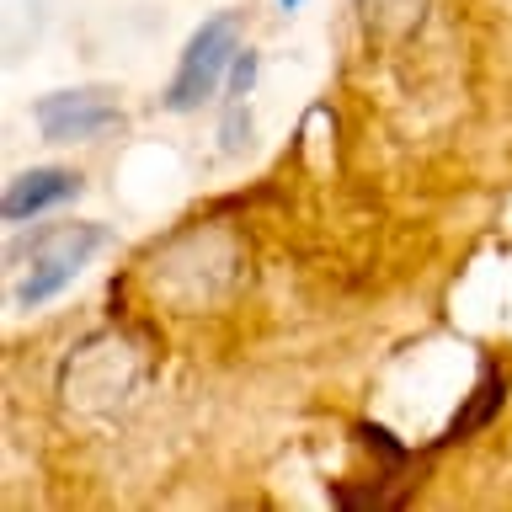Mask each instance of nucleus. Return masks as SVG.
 <instances>
[{"instance_id": "1", "label": "nucleus", "mask_w": 512, "mask_h": 512, "mask_svg": "<svg viewBox=\"0 0 512 512\" xmlns=\"http://www.w3.org/2000/svg\"><path fill=\"white\" fill-rule=\"evenodd\" d=\"M102 246H107V230H96V224H64V230H43L32 246L11 251V262L32 256V272L16 283V304H22V310L48 304L59 288H70L80 278V267H86Z\"/></svg>"}, {"instance_id": "2", "label": "nucleus", "mask_w": 512, "mask_h": 512, "mask_svg": "<svg viewBox=\"0 0 512 512\" xmlns=\"http://www.w3.org/2000/svg\"><path fill=\"white\" fill-rule=\"evenodd\" d=\"M235 27L240 22L224 11V16H214V22H203L198 32H192L187 54H182V64H176V80H171V91H166V107L171 112H192V107H203L208 96L219 91L224 64L240 54V48H235Z\"/></svg>"}, {"instance_id": "3", "label": "nucleus", "mask_w": 512, "mask_h": 512, "mask_svg": "<svg viewBox=\"0 0 512 512\" xmlns=\"http://www.w3.org/2000/svg\"><path fill=\"white\" fill-rule=\"evenodd\" d=\"M32 118H38L43 139L70 144V139H96V134H107V128H118L123 112L107 91H54L32 107Z\"/></svg>"}, {"instance_id": "4", "label": "nucleus", "mask_w": 512, "mask_h": 512, "mask_svg": "<svg viewBox=\"0 0 512 512\" xmlns=\"http://www.w3.org/2000/svg\"><path fill=\"white\" fill-rule=\"evenodd\" d=\"M75 192H80V176H75L70 166H32V171H22V176L6 187L0 214H6V224H27V219L48 214V208L70 203Z\"/></svg>"}, {"instance_id": "5", "label": "nucleus", "mask_w": 512, "mask_h": 512, "mask_svg": "<svg viewBox=\"0 0 512 512\" xmlns=\"http://www.w3.org/2000/svg\"><path fill=\"white\" fill-rule=\"evenodd\" d=\"M251 80H256V54L246 48V54H235V70H230V102H246Z\"/></svg>"}, {"instance_id": "6", "label": "nucleus", "mask_w": 512, "mask_h": 512, "mask_svg": "<svg viewBox=\"0 0 512 512\" xmlns=\"http://www.w3.org/2000/svg\"><path fill=\"white\" fill-rule=\"evenodd\" d=\"M278 6H283V11H299V6H304V0H278Z\"/></svg>"}]
</instances>
